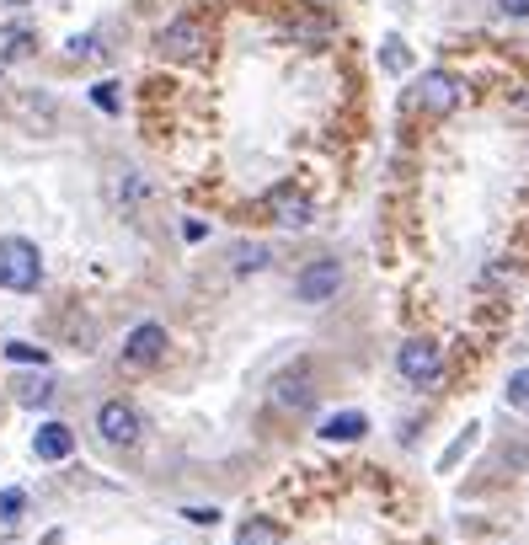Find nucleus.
I'll list each match as a JSON object with an SVG mask.
<instances>
[{
    "instance_id": "f257e3e1",
    "label": "nucleus",
    "mask_w": 529,
    "mask_h": 545,
    "mask_svg": "<svg viewBox=\"0 0 529 545\" xmlns=\"http://www.w3.org/2000/svg\"><path fill=\"white\" fill-rule=\"evenodd\" d=\"M38 284H43V257H38V246L22 241V236H6V241H0V289L27 294V289H38Z\"/></svg>"
},
{
    "instance_id": "f03ea898",
    "label": "nucleus",
    "mask_w": 529,
    "mask_h": 545,
    "mask_svg": "<svg viewBox=\"0 0 529 545\" xmlns=\"http://www.w3.org/2000/svg\"><path fill=\"white\" fill-rule=\"evenodd\" d=\"M337 289H342V262H332V257L305 262L300 278H294V300H305V305H326V300H337Z\"/></svg>"
},
{
    "instance_id": "7ed1b4c3",
    "label": "nucleus",
    "mask_w": 529,
    "mask_h": 545,
    "mask_svg": "<svg viewBox=\"0 0 529 545\" xmlns=\"http://www.w3.org/2000/svg\"><path fill=\"white\" fill-rule=\"evenodd\" d=\"M396 369L407 375L412 385H433L444 375V353H439V342H428V337H412V342H401V353H396Z\"/></svg>"
},
{
    "instance_id": "20e7f679",
    "label": "nucleus",
    "mask_w": 529,
    "mask_h": 545,
    "mask_svg": "<svg viewBox=\"0 0 529 545\" xmlns=\"http://www.w3.org/2000/svg\"><path fill=\"white\" fill-rule=\"evenodd\" d=\"M139 428H145V423H139V412L129 407V401H102V407H97V433L113 449L139 444Z\"/></svg>"
},
{
    "instance_id": "39448f33",
    "label": "nucleus",
    "mask_w": 529,
    "mask_h": 545,
    "mask_svg": "<svg viewBox=\"0 0 529 545\" xmlns=\"http://www.w3.org/2000/svg\"><path fill=\"white\" fill-rule=\"evenodd\" d=\"M161 353H166V326H155V321L134 326V332L123 337V364H129V369H145V364H155Z\"/></svg>"
},
{
    "instance_id": "423d86ee",
    "label": "nucleus",
    "mask_w": 529,
    "mask_h": 545,
    "mask_svg": "<svg viewBox=\"0 0 529 545\" xmlns=\"http://www.w3.org/2000/svg\"><path fill=\"white\" fill-rule=\"evenodd\" d=\"M273 401H278L284 412H305L310 401H316V385H310V369H305V364L284 369V375L273 380Z\"/></svg>"
},
{
    "instance_id": "0eeeda50",
    "label": "nucleus",
    "mask_w": 529,
    "mask_h": 545,
    "mask_svg": "<svg viewBox=\"0 0 529 545\" xmlns=\"http://www.w3.org/2000/svg\"><path fill=\"white\" fill-rule=\"evenodd\" d=\"M198 49H204V27L188 22V17L171 22L166 33H161V54H166V59H193Z\"/></svg>"
},
{
    "instance_id": "6e6552de",
    "label": "nucleus",
    "mask_w": 529,
    "mask_h": 545,
    "mask_svg": "<svg viewBox=\"0 0 529 545\" xmlns=\"http://www.w3.org/2000/svg\"><path fill=\"white\" fill-rule=\"evenodd\" d=\"M310 214H316V209H310V198H305L300 188H278V193H273V220H278V225L305 230Z\"/></svg>"
},
{
    "instance_id": "1a4fd4ad",
    "label": "nucleus",
    "mask_w": 529,
    "mask_h": 545,
    "mask_svg": "<svg viewBox=\"0 0 529 545\" xmlns=\"http://www.w3.org/2000/svg\"><path fill=\"white\" fill-rule=\"evenodd\" d=\"M70 449H75V433L65 423H43L38 439H33V455L38 460H70Z\"/></svg>"
},
{
    "instance_id": "9d476101",
    "label": "nucleus",
    "mask_w": 529,
    "mask_h": 545,
    "mask_svg": "<svg viewBox=\"0 0 529 545\" xmlns=\"http://www.w3.org/2000/svg\"><path fill=\"white\" fill-rule=\"evenodd\" d=\"M417 102L428 107V113H449V107L460 102V91L449 75H423V86H417Z\"/></svg>"
},
{
    "instance_id": "9b49d317",
    "label": "nucleus",
    "mask_w": 529,
    "mask_h": 545,
    "mask_svg": "<svg viewBox=\"0 0 529 545\" xmlns=\"http://www.w3.org/2000/svg\"><path fill=\"white\" fill-rule=\"evenodd\" d=\"M364 412H337V417H326V428H321V439H332V444H348V439H364Z\"/></svg>"
},
{
    "instance_id": "f8f14e48",
    "label": "nucleus",
    "mask_w": 529,
    "mask_h": 545,
    "mask_svg": "<svg viewBox=\"0 0 529 545\" xmlns=\"http://www.w3.org/2000/svg\"><path fill=\"white\" fill-rule=\"evenodd\" d=\"M230 268H236V273H262V268H268V246H262V241H236V246H230Z\"/></svg>"
},
{
    "instance_id": "ddd939ff",
    "label": "nucleus",
    "mask_w": 529,
    "mask_h": 545,
    "mask_svg": "<svg viewBox=\"0 0 529 545\" xmlns=\"http://www.w3.org/2000/svg\"><path fill=\"white\" fill-rule=\"evenodd\" d=\"M236 545H278V529H273L268 519H246V524L236 529Z\"/></svg>"
},
{
    "instance_id": "4468645a",
    "label": "nucleus",
    "mask_w": 529,
    "mask_h": 545,
    "mask_svg": "<svg viewBox=\"0 0 529 545\" xmlns=\"http://www.w3.org/2000/svg\"><path fill=\"white\" fill-rule=\"evenodd\" d=\"M508 407L529 412V369H513V375H508Z\"/></svg>"
},
{
    "instance_id": "2eb2a0df",
    "label": "nucleus",
    "mask_w": 529,
    "mask_h": 545,
    "mask_svg": "<svg viewBox=\"0 0 529 545\" xmlns=\"http://www.w3.org/2000/svg\"><path fill=\"white\" fill-rule=\"evenodd\" d=\"M22 508H27V492H22V487H6V492H0V524H17Z\"/></svg>"
},
{
    "instance_id": "dca6fc26",
    "label": "nucleus",
    "mask_w": 529,
    "mask_h": 545,
    "mask_svg": "<svg viewBox=\"0 0 529 545\" xmlns=\"http://www.w3.org/2000/svg\"><path fill=\"white\" fill-rule=\"evenodd\" d=\"M145 193H150V182L139 177V171H123V182H118V198H123V204H139Z\"/></svg>"
},
{
    "instance_id": "f3484780",
    "label": "nucleus",
    "mask_w": 529,
    "mask_h": 545,
    "mask_svg": "<svg viewBox=\"0 0 529 545\" xmlns=\"http://www.w3.org/2000/svg\"><path fill=\"white\" fill-rule=\"evenodd\" d=\"M22 401H27V407H49V401H54V385H49V380L22 385Z\"/></svg>"
},
{
    "instance_id": "a211bd4d",
    "label": "nucleus",
    "mask_w": 529,
    "mask_h": 545,
    "mask_svg": "<svg viewBox=\"0 0 529 545\" xmlns=\"http://www.w3.org/2000/svg\"><path fill=\"white\" fill-rule=\"evenodd\" d=\"M6 358H11V364H43V353H38V348H27V342H11Z\"/></svg>"
},
{
    "instance_id": "6ab92c4d",
    "label": "nucleus",
    "mask_w": 529,
    "mask_h": 545,
    "mask_svg": "<svg viewBox=\"0 0 529 545\" xmlns=\"http://www.w3.org/2000/svg\"><path fill=\"white\" fill-rule=\"evenodd\" d=\"M407 49H401V43H385V70H407Z\"/></svg>"
},
{
    "instance_id": "aec40b11",
    "label": "nucleus",
    "mask_w": 529,
    "mask_h": 545,
    "mask_svg": "<svg viewBox=\"0 0 529 545\" xmlns=\"http://www.w3.org/2000/svg\"><path fill=\"white\" fill-rule=\"evenodd\" d=\"M471 444H476V428H465V433H460V444H455V449H449V455H444V471H449V465H455V460H460V455H465V449H471Z\"/></svg>"
},
{
    "instance_id": "412c9836",
    "label": "nucleus",
    "mask_w": 529,
    "mask_h": 545,
    "mask_svg": "<svg viewBox=\"0 0 529 545\" xmlns=\"http://www.w3.org/2000/svg\"><path fill=\"white\" fill-rule=\"evenodd\" d=\"M91 102L107 107V113H118V91H113V86H97V91H91Z\"/></svg>"
},
{
    "instance_id": "4be33fe9",
    "label": "nucleus",
    "mask_w": 529,
    "mask_h": 545,
    "mask_svg": "<svg viewBox=\"0 0 529 545\" xmlns=\"http://www.w3.org/2000/svg\"><path fill=\"white\" fill-rule=\"evenodd\" d=\"M497 11L503 17H529V0H497Z\"/></svg>"
},
{
    "instance_id": "5701e85b",
    "label": "nucleus",
    "mask_w": 529,
    "mask_h": 545,
    "mask_svg": "<svg viewBox=\"0 0 529 545\" xmlns=\"http://www.w3.org/2000/svg\"><path fill=\"white\" fill-rule=\"evenodd\" d=\"M188 519H193V524H214L220 513H214V508H188Z\"/></svg>"
},
{
    "instance_id": "b1692460",
    "label": "nucleus",
    "mask_w": 529,
    "mask_h": 545,
    "mask_svg": "<svg viewBox=\"0 0 529 545\" xmlns=\"http://www.w3.org/2000/svg\"><path fill=\"white\" fill-rule=\"evenodd\" d=\"M6 6H27V0H6Z\"/></svg>"
}]
</instances>
